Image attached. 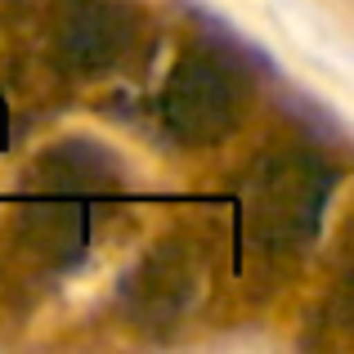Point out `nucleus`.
<instances>
[{"label": "nucleus", "mask_w": 354, "mask_h": 354, "mask_svg": "<svg viewBox=\"0 0 354 354\" xmlns=\"http://www.w3.org/2000/svg\"><path fill=\"white\" fill-rule=\"evenodd\" d=\"M18 229H23L27 247L36 256L54 260V265H68L86 251V234L90 220L81 211V198H59V193H41V202L18 216Z\"/></svg>", "instance_id": "obj_6"}, {"label": "nucleus", "mask_w": 354, "mask_h": 354, "mask_svg": "<svg viewBox=\"0 0 354 354\" xmlns=\"http://www.w3.org/2000/svg\"><path fill=\"white\" fill-rule=\"evenodd\" d=\"M139 14L126 0H72L54 27V54L72 77H104L130 54Z\"/></svg>", "instance_id": "obj_4"}, {"label": "nucleus", "mask_w": 354, "mask_h": 354, "mask_svg": "<svg viewBox=\"0 0 354 354\" xmlns=\"http://www.w3.org/2000/svg\"><path fill=\"white\" fill-rule=\"evenodd\" d=\"M117 184H121L117 157L90 139L54 144L50 153L36 157V166H27V189L59 193V198H99V193H113Z\"/></svg>", "instance_id": "obj_5"}, {"label": "nucleus", "mask_w": 354, "mask_h": 354, "mask_svg": "<svg viewBox=\"0 0 354 354\" xmlns=\"http://www.w3.org/2000/svg\"><path fill=\"white\" fill-rule=\"evenodd\" d=\"M202 260L189 238H162L135 269H130L126 287H121V305H126L130 323L139 328H171L189 314L193 296H198Z\"/></svg>", "instance_id": "obj_3"}, {"label": "nucleus", "mask_w": 354, "mask_h": 354, "mask_svg": "<svg viewBox=\"0 0 354 354\" xmlns=\"http://www.w3.org/2000/svg\"><path fill=\"white\" fill-rule=\"evenodd\" d=\"M337 175L314 157H269L251 175V220L265 247H301L314 238Z\"/></svg>", "instance_id": "obj_2"}, {"label": "nucleus", "mask_w": 354, "mask_h": 354, "mask_svg": "<svg viewBox=\"0 0 354 354\" xmlns=\"http://www.w3.org/2000/svg\"><path fill=\"white\" fill-rule=\"evenodd\" d=\"M247 113V86L220 54L189 50L171 68L162 90V126L175 144L207 148L238 130Z\"/></svg>", "instance_id": "obj_1"}]
</instances>
